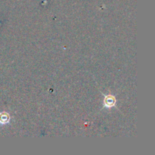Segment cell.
<instances>
[{
  "mask_svg": "<svg viewBox=\"0 0 155 155\" xmlns=\"http://www.w3.org/2000/svg\"><path fill=\"white\" fill-rule=\"evenodd\" d=\"M104 106L107 107H111L114 106L115 103H116V99L112 95H107L105 96V99H104Z\"/></svg>",
  "mask_w": 155,
  "mask_h": 155,
  "instance_id": "cell-1",
  "label": "cell"
},
{
  "mask_svg": "<svg viewBox=\"0 0 155 155\" xmlns=\"http://www.w3.org/2000/svg\"><path fill=\"white\" fill-rule=\"evenodd\" d=\"M8 121V116L7 114H2L0 116V123L2 124H5Z\"/></svg>",
  "mask_w": 155,
  "mask_h": 155,
  "instance_id": "cell-2",
  "label": "cell"
}]
</instances>
